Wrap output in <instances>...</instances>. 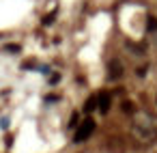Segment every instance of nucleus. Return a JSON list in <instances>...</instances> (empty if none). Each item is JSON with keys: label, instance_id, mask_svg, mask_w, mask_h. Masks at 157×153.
I'll list each match as a JSON object with an SVG mask.
<instances>
[{"label": "nucleus", "instance_id": "obj_4", "mask_svg": "<svg viewBox=\"0 0 157 153\" xmlns=\"http://www.w3.org/2000/svg\"><path fill=\"white\" fill-rule=\"evenodd\" d=\"M95 108H97V97H88V99H86V104H84V112H86V114H90Z\"/></svg>", "mask_w": 157, "mask_h": 153}, {"label": "nucleus", "instance_id": "obj_2", "mask_svg": "<svg viewBox=\"0 0 157 153\" xmlns=\"http://www.w3.org/2000/svg\"><path fill=\"white\" fill-rule=\"evenodd\" d=\"M110 104H112V97H110V93H99V97H97V108H99V112H110Z\"/></svg>", "mask_w": 157, "mask_h": 153}, {"label": "nucleus", "instance_id": "obj_9", "mask_svg": "<svg viewBox=\"0 0 157 153\" xmlns=\"http://www.w3.org/2000/svg\"><path fill=\"white\" fill-rule=\"evenodd\" d=\"M78 121H80V116H78V114H73V116H71V123H69V127H75V125H78Z\"/></svg>", "mask_w": 157, "mask_h": 153}, {"label": "nucleus", "instance_id": "obj_3", "mask_svg": "<svg viewBox=\"0 0 157 153\" xmlns=\"http://www.w3.org/2000/svg\"><path fill=\"white\" fill-rule=\"evenodd\" d=\"M108 76H110V80H118L121 76H123V67H121V63L118 61H112L110 63V67H108Z\"/></svg>", "mask_w": 157, "mask_h": 153}, {"label": "nucleus", "instance_id": "obj_6", "mask_svg": "<svg viewBox=\"0 0 157 153\" xmlns=\"http://www.w3.org/2000/svg\"><path fill=\"white\" fill-rule=\"evenodd\" d=\"M148 30H157V20L155 18H148Z\"/></svg>", "mask_w": 157, "mask_h": 153}, {"label": "nucleus", "instance_id": "obj_7", "mask_svg": "<svg viewBox=\"0 0 157 153\" xmlns=\"http://www.w3.org/2000/svg\"><path fill=\"white\" fill-rule=\"evenodd\" d=\"M5 50H7V52H15V54H17V52H20V45H15V43H9Z\"/></svg>", "mask_w": 157, "mask_h": 153}, {"label": "nucleus", "instance_id": "obj_5", "mask_svg": "<svg viewBox=\"0 0 157 153\" xmlns=\"http://www.w3.org/2000/svg\"><path fill=\"white\" fill-rule=\"evenodd\" d=\"M123 112H129L131 114L133 112V104L131 101H123Z\"/></svg>", "mask_w": 157, "mask_h": 153}, {"label": "nucleus", "instance_id": "obj_1", "mask_svg": "<svg viewBox=\"0 0 157 153\" xmlns=\"http://www.w3.org/2000/svg\"><path fill=\"white\" fill-rule=\"evenodd\" d=\"M93 129H95V121H93V119H86L84 123H78V131H75L73 140H75V142H84V140L93 134Z\"/></svg>", "mask_w": 157, "mask_h": 153}, {"label": "nucleus", "instance_id": "obj_8", "mask_svg": "<svg viewBox=\"0 0 157 153\" xmlns=\"http://www.w3.org/2000/svg\"><path fill=\"white\" fill-rule=\"evenodd\" d=\"M52 22H54V13H50V15H45V18H43V24H45V26H50Z\"/></svg>", "mask_w": 157, "mask_h": 153}]
</instances>
